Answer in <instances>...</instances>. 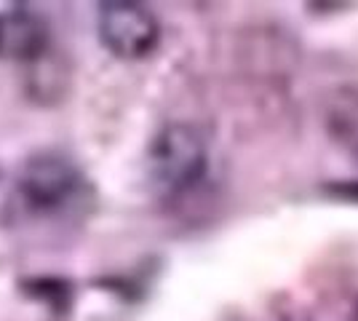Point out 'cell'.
<instances>
[{"mask_svg":"<svg viewBox=\"0 0 358 321\" xmlns=\"http://www.w3.org/2000/svg\"><path fill=\"white\" fill-rule=\"evenodd\" d=\"M321 118L329 142L358 161V83L334 86L324 97Z\"/></svg>","mask_w":358,"mask_h":321,"instance_id":"obj_5","label":"cell"},{"mask_svg":"<svg viewBox=\"0 0 358 321\" xmlns=\"http://www.w3.org/2000/svg\"><path fill=\"white\" fill-rule=\"evenodd\" d=\"M350 321H358V294L353 297V303H350Z\"/></svg>","mask_w":358,"mask_h":321,"instance_id":"obj_8","label":"cell"},{"mask_svg":"<svg viewBox=\"0 0 358 321\" xmlns=\"http://www.w3.org/2000/svg\"><path fill=\"white\" fill-rule=\"evenodd\" d=\"M99 43L118 59H145L161 46V22L145 3L107 0L96 6Z\"/></svg>","mask_w":358,"mask_h":321,"instance_id":"obj_3","label":"cell"},{"mask_svg":"<svg viewBox=\"0 0 358 321\" xmlns=\"http://www.w3.org/2000/svg\"><path fill=\"white\" fill-rule=\"evenodd\" d=\"M324 193L329 199H340L348 204H358V180H337L324 185Z\"/></svg>","mask_w":358,"mask_h":321,"instance_id":"obj_7","label":"cell"},{"mask_svg":"<svg viewBox=\"0 0 358 321\" xmlns=\"http://www.w3.org/2000/svg\"><path fill=\"white\" fill-rule=\"evenodd\" d=\"M145 166L161 199H182L209 177V139L193 123H166L150 139Z\"/></svg>","mask_w":358,"mask_h":321,"instance_id":"obj_2","label":"cell"},{"mask_svg":"<svg viewBox=\"0 0 358 321\" xmlns=\"http://www.w3.org/2000/svg\"><path fill=\"white\" fill-rule=\"evenodd\" d=\"M16 290L22 297L43 306L54 316H67L75 306V281L64 276H24L16 281Z\"/></svg>","mask_w":358,"mask_h":321,"instance_id":"obj_6","label":"cell"},{"mask_svg":"<svg viewBox=\"0 0 358 321\" xmlns=\"http://www.w3.org/2000/svg\"><path fill=\"white\" fill-rule=\"evenodd\" d=\"M16 193L27 212L45 220L80 217L96 199L86 171L62 153L30 155L16 174Z\"/></svg>","mask_w":358,"mask_h":321,"instance_id":"obj_1","label":"cell"},{"mask_svg":"<svg viewBox=\"0 0 358 321\" xmlns=\"http://www.w3.org/2000/svg\"><path fill=\"white\" fill-rule=\"evenodd\" d=\"M51 48V24L30 6L0 8V59L30 62L43 59Z\"/></svg>","mask_w":358,"mask_h":321,"instance_id":"obj_4","label":"cell"}]
</instances>
